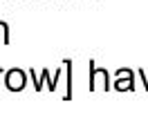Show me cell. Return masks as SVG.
<instances>
[{
  "label": "cell",
  "mask_w": 148,
  "mask_h": 134,
  "mask_svg": "<svg viewBox=\"0 0 148 134\" xmlns=\"http://www.w3.org/2000/svg\"><path fill=\"white\" fill-rule=\"evenodd\" d=\"M0 74H5V69H2V67H0Z\"/></svg>",
  "instance_id": "obj_8"
},
{
  "label": "cell",
  "mask_w": 148,
  "mask_h": 134,
  "mask_svg": "<svg viewBox=\"0 0 148 134\" xmlns=\"http://www.w3.org/2000/svg\"><path fill=\"white\" fill-rule=\"evenodd\" d=\"M5 87L9 89V92H23V89L27 87V78L29 74L25 69H20V67H11V69H5Z\"/></svg>",
  "instance_id": "obj_2"
},
{
  "label": "cell",
  "mask_w": 148,
  "mask_h": 134,
  "mask_svg": "<svg viewBox=\"0 0 148 134\" xmlns=\"http://www.w3.org/2000/svg\"><path fill=\"white\" fill-rule=\"evenodd\" d=\"M97 89L110 92L112 89V76L108 74V69L97 67V63L90 61V92H97Z\"/></svg>",
  "instance_id": "obj_1"
},
{
  "label": "cell",
  "mask_w": 148,
  "mask_h": 134,
  "mask_svg": "<svg viewBox=\"0 0 148 134\" xmlns=\"http://www.w3.org/2000/svg\"><path fill=\"white\" fill-rule=\"evenodd\" d=\"M0 43L2 45H9L11 43V36H9V25L5 20H0Z\"/></svg>",
  "instance_id": "obj_6"
},
{
  "label": "cell",
  "mask_w": 148,
  "mask_h": 134,
  "mask_svg": "<svg viewBox=\"0 0 148 134\" xmlns=\"http://www.w3.org/2000/svg\"><path fill=\"white\" fill-rule=\"evenodd\" d=\"M63 67H65V94H63V98L65 101H70L72 98V61L70 58H65L63 61Z\"/></svg>",
  "instance_id": "obj_5"
},
{
  "label": "cell",
  "mask_w": 148,
  "mask_h": 134,
  "mask_svg": "<svg viewBox=\"0 0 148 134\" xmlns=\"http://www.w3.org/2000/svg\"><path fill=\"white\" fill-rule=\"evenodd\" d=\"M27 74H29V78H32V87L36 89V92H40L43 87H47L49 92H56V85H54V80H52V71L47 69V67H43L40 76H36V69H34V67H29Z\"/></svg>",
  "instance_id": "obj_4"
},
{
  "label": "cell",
  "mask_w": 148,
  "mask_h": 134,
  "mask_svg": "<svg viewBox=\"0 0 148 134\" xmlns=\"http://www.w3.org/2000/svg\"><path fill=\"white\" fill-rule=\"evenodd\" d=\"M139 76H141V80H144V85H146V89H148V76L144 74V69H139Z\"/></svg>",
  "instance_id": "obj_7"
},
{
  "label": "cell",
  "mask_w": 148,
  "mask_h": 134,
  "mask_svg": "<svg viewBox=\"0 0 148 134\" xmlns=\"http://www.w3.org/2000/svg\"><path fill=\"white\" fill-rule=\"evenodd\" d=\"M112 89L114 92H132L135 89V74L128 67H119L114 71V78H112Z\"/></svg>",
  "instance_id": "obj_3"
}]
</instances>
